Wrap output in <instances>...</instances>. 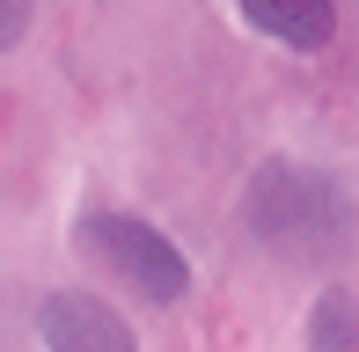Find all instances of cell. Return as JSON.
Here are the masks:
<instances>
[{
    "instance_id": "8992f818",
    "label": "cell",
    "mask_w": 359,
    "mask_h": 352,
    "mask_svg": "<svg viewBox=\"0 0 359 352\" xmlns=\"http://www.w3.org/2000/svg\"><path fill=\"white\" fill-rule=\"evenodd\" d=\"M22 22H29V0H8V44L22 37Z\"/></svg>"
},
{
    "instance_id": "6da1fadb",
    "label": "cell",
    "mask_w": 359,
    "mask_h": 352,
    "mask_svg": "<svg viewBox=\"0 0 359 352\" xmlns=\"http://www.w3.org/2000/svg\"><path fill=\"white\" fill-rule=\"evenodd\" d=\"M242 228L257 235V250H271L279 264L301 271H330L352 257L359 243V205L352 191L337 184L330 169H308V162H264L242 191Z\"/></svg>"
},
{
    "instance_id": "3957f363",
    "label": "cell",
    "mask_w": 359,
    "mask_h": 352,
    "mask_svg": "<svg viewBox=\"0 0 359 352\" xmlns=\"http://www.w3.org/2000/svg\"><path fill=\"white\" fill-rule=\"evenodd\" d=\"M29 323H37V345L44 352H140L133 323H125L103 294H81V286H52V294H37Z\"/></svg>"
},
{
    "instance_id": "277c9868",
    "label": "cell",
    "mask_w": 359,
    "mask_h": 352,
    "mask_svg": "<svg viewBox=\"0 0 359 352\" xmlns=\"http://www.w3.org/2000/svg\"><path fill=\"white\" fill-rule=\"evenodd\" d=\"M235 8L250 29H264L286 52H323L337 37V0H235Z\"/></svg>"
},
{
    "instance_id": "5b68a950",
    "label": "cell",
    "mask_w": 359,
    "mask_h": 352,
    "mask_svg": "<svg viewBox=\"0 0 359 352\" xmlns=\"http://www.w3.org/2000/svg\"><path fill=\"white\" fill-rule=\"evenodd\" d=\"M308 352H359V294L330 286L308 309Z\"/></svg>"
},
{
    "instance_id": "7a4b0ae2",
    "label": "cell",
    "mask_w": 359,
    "mask_h": 352,
    "mask_svg": "<svg viewBox=\"0 0 359 352\" xmlns=\"http://www.w3.org/2000/svg\"><path fill=\"white\" fill-rule=\"evenodd\" d=\"M74 250L103 271L118 294H140V301H154V309H176V301L191 294V257L140 213H118V205L81 213L74 220Z\"/></svg>"
}]
</instances>
